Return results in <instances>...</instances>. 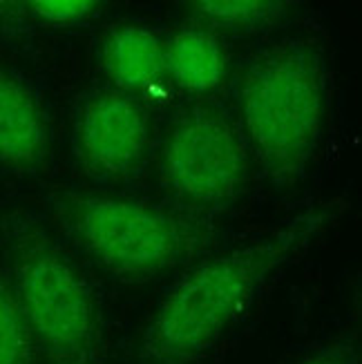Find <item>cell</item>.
<instances>
[{
	"label": "cell",
	"mask_w": 362,
	"mask_h": 364,
	"mask_svg": "<svg viewBox=\"0 0 362 364\" xmlns=\"http://www.w3.org/2000/svg\"><path fill=\"white\" fill-rule=\"evenodd\" d=\"M342 199L313 201L280 226L188 268L164 291L137 344V364H201L282 268L342 217Z\"/></svg>",
	"instance_id": "obj_1"
},
{
	"label": "cell",
	"mask_w": 362,
	"mask_h": 364,
	"mask_svg": "<svg viewBox=\"0 0 362 364\" xmlns=\"http://www.w3.org/2000/svg\"><path fill=\"white\" fill-rule=\"evenodd\" d=\"M240 119L246 150L275 186H293L320 150L329 109V72L311 38L264 47L242 72Z\"/></svg>",
	"instance_id": "obj_2"
},
{
	"label": "cell",
	"mask_w": 362,
	"mask_h": 364,
	"mask_svg": "<svg viewBox=\"0 0 362 364\" xmlns=\"http://www.w3.org/2000/svg\"><path fill=\"white\" fill-rule=\"evenodd\" d=\"M60 210L85 255L125 279L168 273L195 257L208 240L206 221L146 201L70 195Z\"/></svg>",
	"instance_id": "obj_3"
},
{
	"label": "cell",
	"mask_w": 362,
	"mask_h": 364,
	"mask_svg": "<svg viewBox=\"0 0 362 364\" xmlns=\"http://www.w3.org/2000/svg\"><path fill=\"white\" fill-rule=\"evenodd\" d=\"M16 302L45 364H105V324L92 284L45 240L16 255Z\"/></svg>",
	"instance_id": "obj_4"
},
{
	"label": "cell",
	"mask_w": 362,
	"mask_h": 364,
	"mask_svg": "<svg viewBox=\"0 0 362 364\" xmlns=\"http://www.w3.org/2000/svg\"><path fill=\"white\" fill-rule=\"evenodd\" d=\"M161 177L172 195L197 208L235 201L248 177L240 128L215 105L183 109L164 139Z\"/></svg>",
	"instance_id": "obj_5"
},
{
	"label": "cell",
	"mask_w": 362,
	"mask_h": 364,
	"mask_svg": "<svg viewBox=\"0 0 362 364\" xmlns=\"http://www.w3.org/2000/svg\"><path fill=\"white\" fill-rule=\"evenodd\" d=\"M150 125L137 99L119 90L90 97L76 119V152L85 168L103 177H121L144 159Z\"/></svg>",
	"instance_id": "obj_6"
},
{
	"label": "cell",
	"mask_w": 362,
	"mask_h": 364,
	"mask_svg": "<svg viewBox=\"0 0 362 364\" xmlns=\"http://www.w3.org/2000/svg\"><path fill=\"white\" fill-rule=\"evenodd\" d=\"M101 65L119 90L152 92L166 78V43L144 25H121L103 41Z\"/></svg>",
	"instance_id": "obj_7"
},
{
	"label": "cell",
	"mask_w": 362,
	"mask_h": 364,
	"mask_svg": "<svg viewBox=\"0 0 362 364\" xmlns=\"http://www.w3.org/2000/svg\"><path fill=\"white\" fill-rule=\"evenodd\" d=\"M47 150V123L34 94L0 72V161L34 168Z\"/></svg>",
	"instance_id": "obj_8"
},
{
	"label": "cell",
	"mask_w": 362,
	"mask_h": 364,
	"mask_svg": "<svg viewBox=\"0 0 362 364\" xmlns=\"http://www.w3.org/2000/svg\"><path fill=\"white\" fill-rule=\"evenodd\" d=\"M166 72L177 87L193 94H208L222 85L226 52L213 29L186 25L166 43Z\"/></svg>",
	"instance_id": "obj_9"
},
{
	"label": "cell",
	"mask_w": 362,
	"mask_h": 364,
	"mask_svg": "<svg viewBox=\"0 0 362 364\" xmlns=\"http://www.w3.org/2000/svg\"><path fill=\"white\" fill-rule=\"evenodd\" d=\"M193 7L203 27L235 34L264 31L289 11V5L277 0H199Z\"/></svg>",
	"instance_id": "obj_10"
},
{
	"label": "cell",
	"mask_w": 362,
	"mask_h": 364,
	"mask_svg": "<svg viewBox=\"0 0 362 364\" xmlns=\"http://www.w3.org/2000/svg\"><path fill=\"white\" fill-rule=\"evenodd\" d=\"M34 342L16 297L0 287V364H31Z\"/></svg>",
	"instance_id": "obj_11"
},
{
	"label": "cell",
	"mask_w": 362,
	"mask_h": 364,
	"mask_svg": "<svg viewBox=\"0 0 362 364\" xmlns=\"http://www.w3.org/2000/svg\"><path fill=\"white\" fill-rule=\"evenodd\" d=\"M27 7L43 23L70 25L90 18L99 9V3H94V0H34Z\"/></svg>",
	"instance_id": "obj_12"
},
{
	"label": "cell",
	"mask_w": 362,
	"mask_h": 364,
	"mask_svg": "<svg viewBox=\"0 0 362 364\" xmlns=\"http://www.w3.org/2000/svg\"><path fill=\"white\" fill-rule=\"evenodd\" d=\"M293 364H360V344H358V333L338 336L329 340L313 351L295 360Z\"/></svg>",
	"instance_id": "obj_13"
}]
</instances>
